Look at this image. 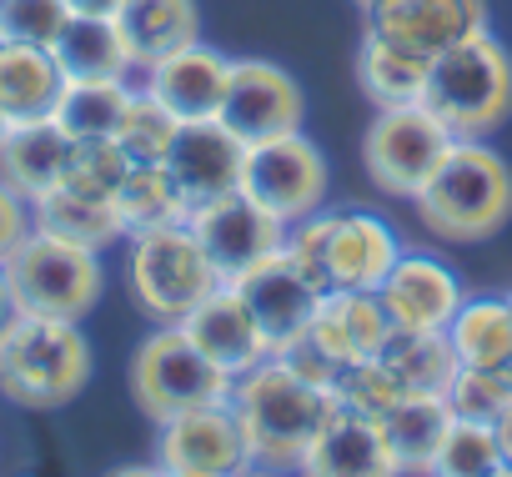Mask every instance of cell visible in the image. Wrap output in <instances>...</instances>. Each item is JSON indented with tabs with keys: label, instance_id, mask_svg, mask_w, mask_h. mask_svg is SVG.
<instances>
[{
	"label": "cell",
	"instance_id": "obj_1",
	"mask_svg": "<svg viewBox=\"0 0 512 477\" xmlns=\"http://www.w3.org/2000/svg\"><path fill=\"white\" fill-rule=\"evenodd\" d=\"M332 387L307 382L282 352L231 377V407L251 447V467L262 472H302V457L317 427L332 412Z\"/></svg>",
	"mask_w": 512,
	"mask_h": 477
},
{
	"label": "cell",
	"instance_id": "obj_2",
	"mask_svg": "<svg viewBox=\"0 0 512 477\" xmlns=\"http://www.w3.org/2000/svg\"><path fill=\"white\" fill-rule=\"evenodd\" d=\"M412 206L437 242H452V247L492 242L512 221V166L502 161L497 146L477 136H457Z\"/></svg>",
	"mask_w": 512,
	"mask_h": 477
},
{
	"label": "cell",
	"instance_id": "obj_3",
	"mask_svg": "<svg viewBox=\"0 0 512 477\" xmlns=\"http://www.w3.org/2000/svg\"><path fill=\"white\" fill-rule=\"evenodd\" d=\"M96 352L81 322L16 312L0 327V397L26 412H56L86 392Z\"/></svg>",
	"mask_w": 512,
	"mask_h": 477
},
{
	"label": "cell",
	"instance_id": "obj_4",
	"mask_svg": "<svg viewBox=\"0 0 512 477\" xmlns=\"http://www.w3.org/2000/svg\"><path fill=\"white\" fill-rule=\"evenodd\" d=\"M282 247L332 292H377L402 257V236L392 231L387 216L367 206H317L297 221H287Z\"/></svg>",
	"mask_w": 512,
	"mask_h": 477
},
{
	"label": "cell",
	"instance_id": "obj_5",
	"mask_svg": "<svg viewBox=\"0 0 512 477\" xmlns=\"http://www.w3.org/2000/svg\"><path fill=\"white\" fill-rule=\"evenodd\" d=\"M422 106L452 131L487 141L512 116V51L482 26L427 66Z\"/></svg>",
	"mask_w": 512,
	"mask_h": 477
},
{
	"label": "cell",
	"instance_id": "obj_6",
	"mask_svg": "<svg viewBox=\"0 0 512 477\" xmlns=\"http://www.w3.org/2000/svg\"><path fill=\"white\" fill-rule=\"evenodd\" d=\"M126 287L156 327H176L221 287V272L201 247V236L191 231V221H176L126 236Z\"/></svg>",
	"mask_w": 512,
	"mask_h": 477
},
{
	"label": "cell",
	"instance_id": "obj_7",
	"mask_svg": "<svg viewBox=\"0 0 512 477\" xmlns=\"http://www.w3.org/2000/svg\"><path fill=\"white\" fill-rule=\"evenodd\" d=\"M6 277H11L16 312L61 317V322H86L106 292L101 252L66 242V236L41 231V226L16 247V257L6 262Z\"/></svg>",
	"mask_w": 512,
	"mask_h": 477
},
{
	"label": "cell",
	"instance_id": "obj_8",
	"mask_svg": "<svg viewBox=\"0 0 512 477\" xmlns=\"http://www.w3.org/2000/svg\"><path fill=\"white\" fill-rule=\"evenodd\" d=\"M131 397L161 427L176 412H191V407H206V402L231 397V377L216 362H206L186 342L181 327H156L136 347V357H131Z\"/></svg>",
	"mask_w": 512,
	"mask_h": 477
},
{
	"label": "cell",
	"instance_id": "obj_9",
	"mask_svg": "<svg viewBox=\"0 0 512 477\" xmlns=\"http://www.w3.org/2000/svg\"><path fill=\"white\" fill-rule=\"evenodd\" d=\"M452 131L417 101V106H387L362 136V166L382 196L417 201L442 156L452 151Z\"/></svg>",
	"mask_w": 512,
	"mask_h": 477
},
{
	"label": "cell",
	"instance_id": "obj_10",
	"mask_svg": "<svg viewBox=\"0 0 512 477\" xmlns=\"http://www.w3.org/2000/svg\"><path fill=\"white\" fill-rule=\"evenodd\" d=\"M327 156L307 131H282L267 141H246L241 161V196H251L277 221H297L317 206H327Z\"/></svg>",
	"mask_w": 512,
	"mask_h": 477
},
{
	"label": "cell",
	"instance_id": "obj_11",
	"mask_svg": "<svg viewBox=\"0 0 512 477\" xmlns=\"http://www.w3.org/2000/svg\"><path fill=\"white\" fill-rule=\"evenodd\" d=\"M156 472L171 477H236L251 472V447L236 422L231 397L176 412L156 432Z\"/></svg>",
	"mask_w": 512,
	"mask_h": 477
},
{
	"label": "cell",
	"instance_id": "obj_12",
	"mask_svg": "<svg viewBox=\"0 0 512 477\" xmlns=\"http://www.w3.org/2000/svg\"><path fill=\"white\" fill-rule=\"evenodd\" d=\"M221 121L241 141H267V136H282V131H302L307 96H302L292 71L246 56V61H231L226 96H221Z\"/></svg>",
	"mask_w": 512,
	"mask_h": 477
},
{
	"label": "cell",
	"instance_id": "obj_13",
	"mask_svg": "<svg viewBox=\"0 0 512 477\" xmlns=\"http://www.w3.org/2000/svg\"><path fill=\"white\" fill-rule=\"evenodd\" d=\"M241 161H246V141L221 116H211V121H181L161 166L176 181L186 211H201V206L241 191Z\"/></svg>",
	"mask_w": 512,
	"mask_h": 477
},
{
	"label": "cell",
	"instance_id": "obj_14",
	"mask_svg": "<svg viewBox=\"0 0 512 477\" xmlns=\"http://www.w3.org/2000/svg\"><path fill=\"white\" fill-rule=\"evenodd\" d=\"M362 16V31L392 41L397 51L437 61L442 51L487 26V0H367Z\"/></svg>",
	"mask_w": 512,
	"mask_h": 477
},
{
	"label": "cell",
	"instance_id": "obj_15",
	"mask_svg": "<svg viewBox=\"0 0 512 477\" xmlns=\"http://www.w3.org/2000/svg\"><path fill=\"white\" fill-rule=\"evenodd\" d=\"M231 287H236L241 302L251 307L256 327L267 332L272 352H282L287 342H297V337L307 332V322H312V312H317V302H322V292H327L287 247H277L267 262H256V267H251L246 277H236Z\"/></svg>",
	"mask_w": 512,
	"mask_h": 477
},
{
	"label": "cell",
	"instance_id": "obj_16",
	"mask_svg": "<svg viewBox=\"0 0 512 477\" xmlns=\"http://www.w3.org/2000/svg\"><path fill=\"white\" fill-rule=\"evenodd\" d=\"M191 231L201 236V247L211 252L221 282H236V277H246L256 262H267L282 247L287 221H277L272 211H262L251 196L231 191V196L191 211Z\"/></svg>",
	"mask_w": 512,
	"mask_h": 477
},
{
	"label": "cell",
	"instance_id": "obj_17",
	"mask_svg": "<svg viewBox=\"0 0 512 477\" xmlns=\"http://www.w3.org/2000/svg\"><path fill=\"white\" fill-rule=\"evenodd\" d=\"M462 277L432 257V252H407L392 262L387 282L377 287V302L397 332H447V322L462 307Z\"/></svg>",
	"mask_w": 512,
	"mask_h": 477
},
{
	"label": "cell",
	"instance_id": "obj_18",
	"mask_svg": "<svg viewBox=\"0 0 512 477\" xmlns=\"http://www.w3.org/2000/svg\"><path fill=\"white\" fill-rule=\"evenodd\" d=\"M226 76H231V56H221L206 41H186V46L166 51L161 61H151L136 76V86L151 91L176 121H211V116H221Z\"/></svg>",
	"mask_w": 512,
	"mask_h": 477
},
{
	"label": "cell",
	"instance_id": "obj_19",
	"mask_svg": "<svg viewBox=\"0 0 512 477\" xmlns=\"http://www.w3.org/2000/svg\"><path fill=\"white\" fill-rule=\"evenodd\" d=\"M176 327H181L186 342H191L206 362H216L226 377H241V372H251L256 362L272 357L267 332L256 327L251 307L241 302V292H236L231 282H221V287H216L201 307H191Z\"/></svg>",
	"mask_w": 512,
	"mask_h": 477
},
{
	"label": "cell",
	"instance_id": "obj_20",
	"mask_svg": "<svg viewBox=\"0 0 512 477\" xmlns=\"http://www.w3.org/2000/svg\"><path fill=\"white\" fill-rule=\"evenodd\" d=\"M302 472H312V477H397L402 467H397V452L377 417L332 402L327 422L317 427V437L302 457Z\"/></svg>",
	"mask_w": 512,
	"mask_h": 477
},
{
	"label": "cell",
	"instance_id": "obj_21",
	"mask_svg": "<svg viewBox=\"0 0 512 477\" xmlns=\"http://www.w3.org/2000/svg\"><path fill=\"white\" fill-rule=\"evenodd\" d=\"M307 337L337 362V367H352V362H367L382 352V342L392 337V322L377 302V292H322L312 322H307Z\"/></svg>",
	"mask_w": 512,
	"mask_h": 477
},
{
	"label": "cell",
	"instance_id": "obj_22",
	"mask_svg": "<svg viewBox=\"0 0 512 477\" xmlns=\"http://www.w3.org/2000/svg\"><path fill=\"white\" fill-rule=\"evenodd\" d=\"M66 156H71V136L51 116L16 121L6 131V141H0V181H11L26 201H36V196L61 186Z\"/></svg>",
	"mask_w": 512,
	"mask_h": 477
},
{
	"label": "cell",
	"instance_id": "obj_23",
	"mask_svg": "<svg viewBox=\"0 0 512 477\" xmlns=\"http://www.w3.org/2000/svg\"><path fill=\"white\" fill-rule=\"evenodd\" d=\"M51 56L66 81H136V61L116 16H71L51 41Z\"/></svg>",
	"mask_w": 512,
	"mask_h": 477
},
{
	"label": "cell",
	"instance_id": "obj_24",
	"mask_svg": "<svg viewBox=\"0 0 512 477\" xmlns=\"http://www.w3.org/2000/svg\"><path fill=\"white\" fill-rule=\"evenodd\" d=\"M116 26H121V41H126V51L136 61V76L151 61H161L166 51H176L186 41H201L196 0H121Z\"/></svg>",
	"mask_w": 512,
	"mask_h": 477
},
{
	"label": "cell",
	"instance_id": "obj_25",
	"mask_svg": "<svg viewBox=\"0 0 512 477\" xmlns=\"http://www.w3.org/2000/svg\"><path fill=\"white\" fill-rule=\"evenodd\" d=\"M61 66L46 46H21V41H0V106L11 121H41L61 101Z\"/></svg>",
	"mask_w": 512,
	"mask_h": 477
},
{
	"label": "cell",
	"instance_id": "obj_26",
	"mask_svg": "<svg viewBox=\"0 0 512 477\" xmlns=\"http://www.w3.org/2000/svg\"><path fill=\"white\" fill-rule=\"evenodd\" d=\"M31 211H36L41 231H56V236L81 242L91 252H111V247L126 242V221H121L116 201H96V196H81L71 186H56V191L36 196Z\"/></svg>",
	"mask_w": 512,
	"mask_h": 477
},
{
	"label": "cell",
	"instance_id": "obj_27",
	"mask_svg": "<svg viewBox=\"0 0 512 477\" xmlns=\"http://www.w3.org/2000/svg\"><path fill=\"white\" fill-rule=\"evenodd\" d=\"M447 342L457 367H512V297H462Z\"/></svg>",
	"mask_w": 512,
	"mask_h": 477
},
{
	"label": "cell",
	"instance_id": "obj_28",
	"mask_svg": "<svg viewBox=\"0 0 512 477\" xmlns=\"http://www.w3.org/2000/svg\"><path fill=\"white\" fill-rule=\"evenodd\" d=\"M427 66L422 56L412 51H397L392 41L362 31V46H357V86L367 91V101L377 111L387 106H417L422 91H427Z\"/></svg>",
	"mask_w": 512,
	"mask_h": 477
},
{
	"label": "cell",
	"instance_id": "obj_29",
	"mask_svg": "<svg viewBox=\"0 0 512 477\" xmlns=\"http://www.w3.org/2000/svg\"><path fill=\"white\" fill-rule=\"evenodd\" d=\"M447 427H452V402L447 397H422V392H407L382 417V432H387L402 472H432V457H437Z\"/></svg>",
	"mask_w": 512,
	"mask_h": 477
},
{
	"label": "cell",
	"instance_id": "obj_30",
	"mask_svg": "<svg viewBox=\"0 0 512 477\" xmlns=\"http://www.w3.org/2000/svg\"><path fill=\"white\" fill-rule=\"evenodd\" d=\"M131 96H136V81H66L51 121L71 141L116 136L121 121H126V111H131Z\"/></svg>",
	"mask_w": 512,
	"mask_h": 477
},
{
	"label": "cell",
	"instance_id": "obj_31",
	"mask_svg": "<svg viewBox=\"0 0 512 477\" xmlns=\"http://www.w3.org/2000/svg\"><path fill=\"white\" fill-rule=\"evenodd\" d=\"M377 357L397 372V382L407 392H422V397H447V387L457 377V352H452L447 332H397L392 327V337L382 342Z\"/></svg>",
	"mask_w": 512,
	"mask_h": 477
},
{
	"label": "cell",
	"instance_id": "obj_32",
	"mask_svg": "<svg viewBox=\"0 0 512 477\" xmlns=\"http://www.w3.org/2000/svg\"><path fill=\"white\" fill-rule=\"evenodd\" d=\"M116 211L126 221V236L136 231H151V226H176V221H191L176 181L166 176L161 161H136L116 191Z\"/></svg>",
	"mask_w": 512,
	"mask_h": 477
},
{
	"label": "cell",
	"instance_id": "obj_33",
	"mask_svg": "<svg viewBox=\"0 0 512 477\" xmlns=\"http://www.w3.org/2000/svg\"><path fill=\"white\" fill-rule=\"evenodd\" d=\"M432 472L437 477H507V457H502L497 427L452 412V427L442 432V447L432 457Z\"/></svg>",
	"mask_w": 512,
	"mask_h": 477
},
{
	"label": "cell",
	"instance_id": "obj_34",
	"mask_svg": "<svg viewBox=\"0 0 512 477\" xmlns=\"http://www.w3.org/2000/svg\"><path fill=\"white\" fill-rule=\"evenodd\" d=\"M136 161L121 151L116 136H91V141H71V156H66V176L61 186L81 191V196H96V201H116L126 171Z\"/></svg>",
	"mask_w": 512,
	"mask_h": 477
},
{
	"label": "cell",
	"instance_id": "obj_35",
	"mask_svg": "<svg viewBox=\"0 0 512 477\" xmlns=\"http://www.w3.org/2000/svg\"><path fill=\"white\" fill-rule=\"evenodd\" d=\"M332 397H337L342 407H357V412H367V417L382 422V417L407 397V387L397 382V372H392L382 357H367V362H352V367L337 372Z\"/></svg>",
	"mask_w": 512,
	"mask_h": 477
},
{
	"label": "cell",
	"instance_id": "obj_36",
	"mask_svg": "<svg viewBox=\"0 0 512 477\" xmlns=\"http://www.w3.org/2000/svg\"><path fill=\"white\" fill-rule=\"evenodd\" d=\"M176 126H181V121H176L151 91L136 86L131 111H126L116 141H121V151H126L131 161H166V151H171V141H176Z\"/></svg>",
	"mask_w": 512,
	"mask_h": 477
},
{
	"label": "cell",
	"instance_id": "obj_37",
	"mask_svg": "<svg viewBox=\"0 0 512 477\" xmlns=\"http://www.w3.org/2000/svg\"><path fill=\"white\" fill-rule=\"evenodd\" d=\"M447 402L457 417H477V422H497L502 407L512 402V367H457Z\"/></svg>",
	"mask_w": 512,
	"mask_h": 477
},
{
	"label": "cell",
	"instance_id": "obj_38",
	"mask_svg": "<svg viewBox=\"0 0 512 477\" xmlns=\"http://www.w3.org/2000/svg\"><path fill=\"white\" fill-rule=\"evenodd\" d=\"M71 21L66 0H0V41H21V46H46L61 36Z\"/></svg>",
	"mask_w": 512,
	"mask_h": 477
},
{
	"label": "cell",
	"instance_id": "obj_39",
	"mask_svg": "<svg viewBox=\"0 0 512 477\" xmlns=\"http://www.w3.org/2000/svg\"><path fill=\"white\" fill-rule=\"evenodd\" d=\"M31 231H36V211H31V201H26L11 181H0V267L16 257V247L26 242Z\"/></svg>",
	"mask_w": 512,
	"mask_h": 477
},
{
	"label": "cell",
	"instance_id": "obj_40",
	"mask_svg": "<svg viewBox=\"0 0 512 477\" xmlns=\"http://www.w3.org/2000/svg\"><path fill=\"white\" fill-rule=\"evenodd\" d=\"M71 16H116L121 0H66Z\"/></svg>",
	"mask_w": 512,
	"mask_h": 477
},
{
	"label": "cell",
	"instance_id": "obj_41",
	"mask_svg": "<svg viewBox=\"0 0 512 477\" xmlns=\"http://www.w3.org/2000/svg\"><path fill=\"white\" fill-rule=\"evenodd\" d=\"M492 427H497V442H502V457H507V472H512V402L502 407V417Z\"/></svg>",
	"mask_w": 512,
	"mask_h": 477
},
{
	"label": "cell",
	"instance_id": "obj_42",
	"mask_svg": "<svg viewBox=\"0 0 512 477\" xmlns=\"http://www.w3.org/2000/svg\"><path fill=\"white\" fill-rule=\"evenodd\" d=\"M16 317V297H11V277H6V267H0V327H6Z\"/></svg>",
	"mask_w": 512,
	"mask_h": 477
},
{
	"label": "cell",
	"instance_id": "obj_43",
	"mask_svg": "<svg viewBox=\"0 0 512 477\" xmlns=\"http://www.w3.org/2000/svg\"><path fill=\"white\" fill-rule=\"evenodd\" d=\"M11 126H16V121L6 116V106H0V141H6V131H11Z\"/></svg>",
	"mask_w": 512,
	"mask_h": 477
},
{
	"label": "cell",
	"instance_id": "obj_44",
	"mask_svg": "<svg viewBox=\"0 0 512 477\" xmlns=\"http://www.w3.org/2000/svg\"><path fill=\"white\" fill-rule=\"evenodd\" d=\"M357 6H367V0H357Z\"/></svg>",
	"mask_w": 512,
	"mask_h": 477
},
{
	"label": "cell",
	"instance_id": "obj_45",
	"mask_svg": "<svg viewBox=\"0 0 512 477\" xmlns=\"http://www.w3.org/2000/svg\"><path fill=\"white\" fill-rule=\"evenodd\" d=\"M507 297H512V292H507Z\"/></svg>",
	"mask_w": 512,
	"mask_h": 477
}]
</instances>
